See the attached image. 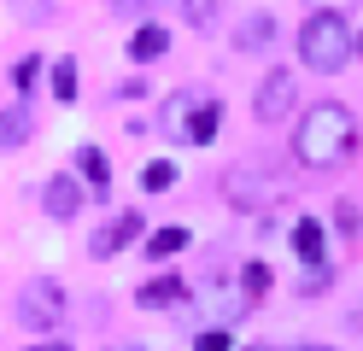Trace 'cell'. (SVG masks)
Masks as SVG:
<instances>
[{
    "label": "cell",
    "instance_id": "cell-1",
    "mask_svg": "<svg viewBox=\"0 0 363 351\" xmlns=\"http://www.w3.org/2000/svg\"><path fill=\"white\" fill-rule=\"evenodd\" d=\"M352 147H357V117H352L346 106H334V100L311 106V111L299 117V129H293V152H299V164H311V170L340 164Z\"/></svg>",
    "mask_w": 363,
    "mask_h": 351
},
{
    "label": "cell",
    "instance_id": "cell-2",
    "mask_svg": "<svg viewBox=\"0 0 363 351\" xmlns=\"http://www.w3.org/2000/svg\"><path fill=\"white\" fill-rule=\"evenodd\" d=\"M352 53H357V35L346 30V12L340 6H316L305 18V30H299V59L311 70H323V77H334Z\"/></svg>",
    "mask_w": 363,
    "mask_h": 351
},
{
    "label": "cell",
    "instance_id": "cell-3",
    "mask_svg": "<svg viewBox=\"0 0 363 351\" xmlns=\"http://www.w3.org/2000/svg\"><path fill=\"white\" fill-rule=\"evenodd\" d=\"M18 322H24L30 334H53L65 322V287L53 275H30L24 287H18Z\"/></svg>",
    "mask_w": 363,
    "mask_h": 351
},
{
    "label": "cell",
    "instance_id": "cell-4",
    "mask_svg": "<svg viewBox=\"0 0 363 351\" xmlns=\"http://www.w3.org/2000/svg\"><path fill=\"white\" fill-rule=\"evenodd\" d=\"M194 304H206V311L211 316H246V311H252V293H246V281H229V275H211V281H199V287H194Z\"/></svg>",
    "mask_w": 363,
    "mask_h": 351
},
{
    "label": "cell",
    "instance_id": "cell-5",
    "mask_svg": "<svg viewBox=\"0 0 363 351\" xmlns=\"http://www.w3.org/2000/svg\"><path fill=\"white\" fill-rule=\"evenodd\" d=\"M199 106H206V94L176 88L170 100H164V111H158V129H164L170 140H194V117H199Z\"/></svg>",
    "mask_w": 363,
    "mask_h": 351
},
{
    "label": "cell",
    "instance_id": "cell-6",
    "mask_svg": "<svg viewBox=\"0 0 363 351\" xmlns=\"http://www.w3.org/2000/svg\"><path fill=\"white\" fill-rule=\"evenodd\" d=\"M287 106H293V77H287V70H269V77L258 82L252 111L264 117V123H276V117H287Z\"/></svg>",
    "mask_w": 363,
    "mask_h": 351
},
{
    "label": "cell",
    "instance_id": "cell-7",
    "mask_svg": "<svg viewBox=\"0 0 363 351\" xmlns=\"http://www.w3.org/2000/svg\"><path fill=\"white\" fill-rule=\"evenodd\" d=\"M41 205H48L53 223H71L77 211H82V187H77V176H48V187H41Z\"/></svg>",
    "mask_w": 363,
    "mask_h": 351
},
{
    "label": "cell",
    "instance_id": "cell-8",
    "mask_svg": "<svg viewBox=\"0 0 363 351\" xmlns=\"http://www.w3.org/2000/svg\"><path fill=\"white\" fill-rule=\"evenodd\" d=\"M129 240H141V211H123V217H111V223L94 234V257H111V252H123Z\"/></svg>",
    "mask_w": 363,
    "mask_h": 351
},
{
    "label": "cell",
    "instance_id": "cell-9",
    "mask_svg": "<svg viewBox=\"0 0 363 351\" xmlns=\"http://www.w3.org/2000/svg\"><path fill=\"white\" fill-rule=\"evenodd\" d=\"M135 299H141V311H164V304H182V299H194V293H188V281H182V275H158Z\"/></svg>",
    "mask_w": 363,
    "mask_h": 351
},
{
    "label": "cell",
    "instance_id": "cell-10",
    "mask_svg": "<svg viewBox=\"0 0 363 351\" xmlns=\"http://www.w3.org/2000/svg\"><path fill=\"white\" fill-rule=\"evenodd\" d=\"M77 176H88L94 199H106V187H111V164H106L100 147H77Z\"/></svg>",
    "mask_w": 363,
    "mask_h": 351
},
{
    "label": "cell",
    "instance_id": "cell-11",
    "mask_svg": "<svg viewBox=\"0 0 363 351\" xmlns=\"http://www.w3.org/2000/svg\"><path fill=\"white\" fill-rule=\"evenodd\" d=\"M164 53H170V35L158 30V23H147V30L129 35V59L135 65H152V59H164Z\"/></svg>",
    "mask_w": 363,
    "mask_h": 351
},
{
    "label": "cell",
    "instance_id": "cell-12",
    "mask_svg": "<svg viewBox=\"0 0 363 351\" xmlns=\"http://www.w3.org/2000/svg\"><path fill=\"white\" fill-rule=\"evenodd\" d=\"M293 252H299L311 269H323V252H328V240H323V223H311V217H305L299 228H293Z\"/></svg>",
    "mask_w": 363,
    "mask_h": 351
},
{
    "label": "cell",
    "instance_id": "cell-13",
    "mask_svg": "<svg viewBox=\"0 0 363 351\" xmlns=\"http://www.w3.org/2000/svg\"><path fill=\"white\" fill-rule=\"evenodd\" d=\"M24 140H30V106L12 100L6 117H0V147H24Z\"/></svg>",
    "mask_w": 363,
    "mask_h": 351
},
{
    "label": "cell",
    "instance_id": "cell-14",
    "mask_svg": "<svg viewBox=\"0 0 363 351\" xmlns=\"http://www.w3.org/2000/svg\"><path fill=\"white\" fill-rule=\"evenodd\" d=\"M182 246H188V228H152V234H147V257H158V264L176 257Z\"/></svg>",
    "mask_w": 363,
    "mask_h": 351
},
{
    "label": "cell",
    "instance_id": "cell-15",
    "mask_svg": "<svg viewBox=\"0 0 363 351\" xmlns=\"http://www.w3.org/2000/svg\"><path fill=\"white\" fill-rule=\"evenodd\" d=\"M141 187H147V194H170V187H176V164L170 158H152L141 170Z\"/></svg>",
    "mask_w": 363,
    "mask_h": 351
},
{
    "label": "cell",
    "instance_id": "cell-16",
    "mask_svg": "<svg viewBox=\"0 0 363 351\" xmlns=\"http://www.w3.org/2000/svg\"><path fill=\"white\" fill-rule=\"evenodd\" d=\"M53 100H65V106L77 100V59H59L53 65Z\"/></svg>",
    "mask_w": 363,
    "mask_h": 351
},
{
    "label": "cell",
    "instance_id": "cell-17",
    "mask_svg": "<svg viewBox=\"0 0 363 351\" xmlns=\"http://www.w3.org/2000/svg\"><path fill=\"white\" fill-rule=\"evenodd\" d=\"M269 35H276V23H269V18L258 12V18H246V30H240V47H246V53H258V47H269Z\"/></svg>",
    "mask_w": 363,
    "mask_h": 351
},
{
    "label": "cell",
    "instance_id": "cell-18",
    "mask_svg": "<svg viewBox=\"0 0 363 351\" xmlns=\"http://www.w3.org/2000/svg\"><path fill=\"white\" fill-rule=\"evenodd\" d=\"M35 77H41V59H35V53H30V59H18V65H12V88H18V100H24V94L35 88Z\"/></svg>",
    "mask_w": 363,
    "mask_h": 351
},
{
    "label": "cell",
    "instance_id": "cell-19",
    "mask_svg": "<svg viewBox=\"0 0 363 351\" xmlns=\"http://www.w3.org/2000/svg\"><path fill=\"white\" fill-rule=\"evenodd\" d=\"M194 351H235V340H229V328H206L194 340Z\"/></svg>",
    "mask_w": 363,
    "mask_h": 351
},
{
    "label": "cell",
    "instance_id": "cell-20",
    "mask_svg": "<svg viewBox=\"0 0 363 351\" xmlns=\"http://www.w3.org/2000/svg\"><path fill=\"white\" fill-rule=\"evenodd\" d=\"M240 281H246V293L258 299V293L269 287V269H264V264H246V269H240Z\"/></svg>",
    "mask_w": 363,
    "mask_h": 351
},
{
    "label": "cell",
    "instance_id": "cell-21",
    "mask_svg": "<svg viewBox=\"0 0 363 351\" xmlns=\"http://www.w3.org/2000/svg\"><path fill=\"white\" fill-rule=\"evenodd\" d=\"M30 351H71V345H53V340H48V345H30Z\"/></svg>",
    "mask_w": 363,
    "mask_h": 351
},
{
    "label": "cell",
    "instance_id": "cell-22",
    "mask_svg": "<svg viewBox=\"0 0 363 351\" xmlns=\"http://www.w3.org/2000/svg\"><path fill=\"white\" fill-rule=\"evenodd\" d=\"M299 351H328V345H299Z\"/></svg>",
    "mask_w": 363,
    "mask_h": 351
},
{
    "label": "cell",
    "instance_id": "cell-23",
    "mask_svg": "<svg viewBox=\"0 0 363 351\" xmlns=\"http://www.w3.org/2000/svg\"><path fill=\"white\" fill-rule=\"evenodd\" d=\"M246 351H269V345H246Z\"/></svg>",
    "mask_w": 363,
    "mask_h": 351
},
{
    "label": "cell",
    "instance_id": "cell-24",
    "mask_svg": "<svg viewBox=\"0 0 363 351\" xmlns=\"http://www.w3.org/2000/svg\"><path fill=\"white\" fill-rule=\"evenodd\" d=\"M357 53H363V35H357Z\"/></svg>",
    "mask_w": 363,
    "mask_h": 351
}]
</instances>
